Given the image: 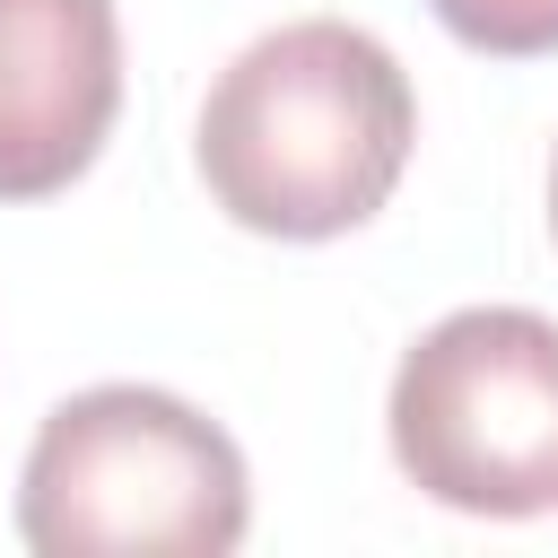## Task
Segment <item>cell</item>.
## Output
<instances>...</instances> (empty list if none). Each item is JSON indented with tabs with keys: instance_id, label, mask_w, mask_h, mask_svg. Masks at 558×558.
<instances>
[{
	"instance_id": "obj_1",
	"label": "cell",
	"mask_w": 558,
	"mask_h": 558,
	"mask_svg": "<svg viewBox=\"0 0 558 558\" xmlns=\"http://www.w3.org/2000/svg\"><path fill=\"white\" fill-rule=\"evenodd\" d=\"M418 140V96L401 61L349 17H296L253 35L201 105L209 201L279 244H323L366 227Z\"/></svg>"
},
{
	"instance_id": "obj_2",
	"label": "cell",
	"mask_w": 558,
	"mask_h": 558,
	"mask_svg": "<svg viewBox=\"0 0 558 558\" xmlns=\"http://www.w3.org/2000/svg\"><path fill=\"white\" fill-rule=\"evenodd\" d=\"M244 523L235 436L157 384L70 392L17 471V541L35 558H227Z\"/></svg>"
},
{
	"instance_id": "obj_3",
	"label": "cell",
	"mask_w": 558,
	"mask_h": 558,
	"mask_svg": "<svg viewBox=\"0 0 558 558\" xmlns=\"http://www.w3.org/2000/svg\"><path fill=\"white\" fill-rule=\"evenodd\" d=\"M392 462L453 514L558 506V323L532 305H462L392 366Z\"/></svg>"
},
{
	"instance_id": "obj_4",
	"label": "cell",
	"mask_w": 558,
	"mask_h": 558,
	"mask_svg": "<svg viewBox=\"0 0 558 558\" xmlns=\"http://www.w3.org/2000/svg\"><path fill=\"white\" fill-rule=\"evenodd\" d=\"M122 113L113 0H0V201L70 192Z\"/></svg>"
},
{
	"instance_id": "obj_5",
	"label": "cell",
	"mask_w": 558,
	"mask_h": 558,
	"mask_svg": "<svg viewBox=\"0 0 558 558\" xmlns=\"http://www.w3.org/2000/svg\"><path fill=\"white\" fill-rule=\"evenodd\" d=\"M436 26L488 61H541L558 52V0H427Z\"/></svg>"
},
{
	"instance_id": "obj_6",
	"label": "cell",
	"mask_w": 558,
	"mask_h": 558,
	"mask_svg": "<svg viewBox=\"0 0 558 558\" xmlns=\"http://www.w3.org/2000/svg\"><path fill=\"white\" fill-rule=\"evenodd\" d=\"M549 227H558V166H549Z\"/></svg>"
}]
</instances>
